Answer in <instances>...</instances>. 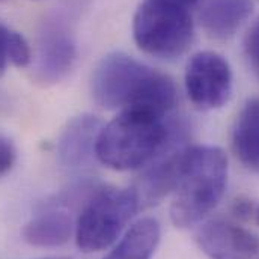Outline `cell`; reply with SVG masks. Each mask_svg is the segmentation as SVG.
<instances>
[{
	"instance_id": "obj_19",
	"label": "cell",
	"mask_w": 259,
	"mask_h": 259,
	"mask_svg": "<svg viewBox=\"0 0 259 259\" xmlns=\"http://www.w3.org/2000/svg\"><path fill=\"white\" fill-rule=\"evenodd\" d=\"M154 2H158V3H164V5H170V6H177V8H183V9H189L190 11V8H193L199 0H154Z\"/></svg>"
},
{
	"instance_id": "obj_2",
	"label": "cell",
	"mask_w": 259,
	"mask_h": 259,
	"mask_svg": "<svg viewBox=\"0 0 259 259\" xmlns=\"http://www.w3.org/2000/svg\"><path fill=\"white\" fill-rule=\"evenodd\" d=\"M228 183V158L219 146H190L184 155L170 219L187 229L205 219L223 197Z\"/></svg>"
},
{
	"instance_id": "obj_3",
	"label": "cell",
	"mask_w": 259,
	"mask_h": 259,
	"mask_svg": "<svg viewBox=\"0 0 259 259\" xmlns=\"http://www.w3.org/2000/svg\"><path fill=\"white\" fill-rule=\"evenodd\" d=\"M172 124L140 110L121 113L100 131L95 155L107 167L131 170L146 166L167 143Z\"/></svg>"
},
{
	"instance_id": "obj_6",
	"label": "cell",
	"mask_w": 259,
	"mask_h": 259,
	"mask_svg": "<svg viewBox=\"0 0 259 259\" xmlns=\"http://www.w3.org/2000/svg\"><path fill=\"white\" fill-rule=\"evenodd\" d=\"M189 148L186 127L181 122H172L167 143L146 164L133 189L140 208L158 203L175 190L183 160Z\"/></svg>"
},
{
	"instance_id": "obj_8",
	"label": "cell",
	"mask_w": 259,
	"mask_h": 259,
	"mask_svg": "<svg viewBox=\"0 0 259 259\" xmlns=\"http://www.w3.org/2000/svg\"><path fill=\"white\" fill-rule=\"evenodd\" d=\"M186 89L190 101L200 110L223 107L232 94V69L219 53L200 52L189 61Z\"/></svg>"
},
{
	"instance_id": "obj_13",
	"label": "cell",
	"mask_w": 259,
	"mask_h": 259,
	"mask_svg": "<svg viewBox=\"0 0 259 259\" xmlns=\"http://www.w3.org/2000/svg\"><path fill=\"white\" fill-rule=\"evenodd\" d=\"M232 149L246 169L259 174V98L249 100L237 116Z\"/></svg>"
},
{
	"instance_id": "obj_12",
	"label": "cell",
	"mask_w": 259,
	"mask_h": 259,
	"mask_svg": "<svg viewBox=\"0 0 259 259\" xmlns=\"http://www.w3.org/2000/svg\"><path fill=\"white\" fill-rule=\"evenodd\" d=\"M74 231L71 217L58 208H50L32 217L23 228V238L35 247H59L68 243Z\"/></svg>"
},
{
	"instance_id": "obj_4",
	"label": "cell",
	"mask_w": 259,
	"mask_h": 259,
	"mask_svg": "<svg viewBox=\"0 0 259 259\" xmlns=\"http://www.w3.org/2000/svg\"><path fill=\"white\" fill-rule=\"evenodd\" d=\"M140 209L133 189H100L91 194L75 223V241L86 253L101 252L122 234Z\"/></svg>"
},
{
	"instance_id": "obj_9",
	"label": "cell",
	"mask_w": 259,
	"mask_h": 259,
	"mask_svg": "<svg viewBox=\"0 0 259 259\" xmlns=\"http://www.w3.org/2000/svg\"><path fill=\"white\" fill-rule=\"evenodd\" d=\"M208 259H259V235L228 220H211L196 234Z\"/></svg>"
},
{
	"instance_id": "obj_16",
	"label": "cell",
	"mask_w": 259,
	"mask_h": 259,
	"mask_svg": "<svg viewBox=\"0 0 259 259\" xmlns=\"http://www.w3.org/2000/svg\"><path fill=\"white\" fill-rule=\"evenodd\" d=\"M244 53L253 71L259 74V18L252 24L244 38Z\"/></svg>"
},
{
	"instance_id": "obj_1",
	"label": "cell",
	"mask_w": 259,
	"mask_h": 259,
	"mask_svg": "<svg viewBox=\"0 0 259 259\" xmlns=\"http://www.w3.org/2000/svg\"><path fill=\"white\" fill-rule=\"evenodd\" d=\"M92 95L98 106L140 110L166 118L177 104L174 80L125 53L104 56L92 75Z\"/></svg>"
},
{
	"instance_id": "obj_5",
	"label": "cell",
	"mask_w": 259,
	"mask_h": 259,
	"mask_svg": "<svg viewBox=\"0 0 259 259\" xmlns=\"http://www.w3.org/2000/svg\"><path fill=\"white\" fill-rule=\"evenodd\" d=\"M133 35L145 53L160 59H175L193 42V18L189 9L145 0L136 11Z\"/></svg>"
},
{
	"instance_id": "obj_22",
	"label": "cell",
	"mask_w": 259,
	"mask_h": 259,
	"mask_svg": "<svg viewBox=\"0 0 259 259\" xmlns=\"http://www.w3.org/2000/svg\"><path fill=\"white\" fill-rule=\"evenodd\" d=\"M2 2H6V0H0V3H2Z\"/></svg>"
},
{
	"instance_id": "obj_11",
	"label": "cell",
	"mask_w": 259,
	"mask_h": 259,
	"mask_svg": "<svg viewBox=\"0 0 259 259\" xmlns=\"http://www.w3.org/2000/svg\"><path fill=\"white\" fill-rule=\"evenodd\" d=\"M252 11V0H205L199 18L209 38L226 41L247 21Z\"/></svg>"
},
{
	"instance_id": "obj_17",
	"label": "cell",
	"mask_w": 259,
	"mask_h": 259,
	"mask_svg": "<svg viewBox=\"0 0 259 259\" xmlns=\"http://www.w3.org/2000/svg\"><path fill=\"white\" fill-rule=\"evenodd\" d=\"M255 206H256V203L252 199H249L246 196H238L234 199V202L231 205V214L238 222H250L253 219Z\"/></svg>"
},
{
	"instance_id": "obj_14",
	"label": "cell",
	"mask_w": 259,
	"mask_h": 259,
	"mask_svg": "<svg viewBox=\"0 0 259 259\" xmlns=\"http://www.w3.org/2000/svg\"><path fill=\"white\" fill-rule=\"evenodd\" d=\"M160 243V225L155 219L136 222L121 241L103 259H151Z\"/></svg>"
},
{
	"instance_id": "obj_20",
	"label": "cell",
	"mask_w": 259,
	"mask_h": 259,
	"mask_svg": "<svg viewBox=\"0 0 259 259\" xmlns=\"http://www.w3.org/2000/svg\"><path fill=\"white\" fill-rule=\"evenodd\" d=\"M252 220L259 226V203L255 206V212H253V219Z\"/></svg>"
},
{
	"instance_id": "obj_21",
	"label": "cell",
	"mask_w": 259,
	"mask_h": 259,
	"mask_svg": "<svg viewBox=\"0 0 259 259\" xmlns=\"http://www.w3.org/2000/svg\"><path fill=\"white\" fill-rule=\"evenodd\" d=\"M46 259H66V258H46Z\"/></svg>"
},
{
	"instance_id": "obj_18",
	"label": "cell",
	"mask_w": 259,
	"mask_h": 259,
	"mask_svg": "<svg viewBox=\"0 0 259 259\" xmlns=\"http://www.w3.org/2000/svg\"><path fill=\"white\" fill-rule=\"evenodd\" d=\"M15 158H17V151L14 143L3 134H0V178L5 177L12 169Z\"/></svg>"
},
{
	"instance_id": "obj_7",
	"label": "cell",
	"mask_w": 259,
	"mask_h": 259,
	"mask_svg": "<svg viewBox=\"0 0 259 259\" xmlns=\"http://www.w3.org/2000/svg\"><path fill=\"white\" fill-rule=\"evenodd\" d=\"M77 46L72 30L61 15L49 17L39 30L32 56V77L41 86L59 83L72 69Z\"/></svg>"
},
{
	"instance_id": "obj_15",
	"label": "cell",
	"mask_w": 259,
	"mask_h": 259,
	"mask_svg": "<svg viewBox=\"0 0 259 259\" xmlns=\"http://www.w3.org/2000/svg\"><path fill=\"white\" fill-rule=\"evenodd\" d=\"M32 50L24 36L3 23H0V75L5 72L6 65L12 64L24 68L32 64Z\"/></svg>"
},
{
	"instance_id": "obj_10",
	"label": "cell",
	"mask_w": 259,
	"mask_h": 259,
	"mask_svg": "<svg viewBox=\"0 0 259 259\" xmlns=\"http://www.w3.org/2000/svg\"><path fill=\"white\" fill-rule=\"evenodd\" d=\"M101 128V121L92 115H80L68 121L56 143L59 163L71 170L89 166L97 157L95 148Z\"/></svg>"
}]
</instances>
